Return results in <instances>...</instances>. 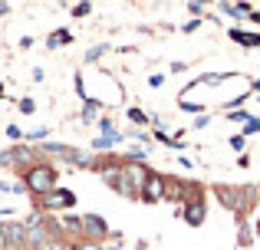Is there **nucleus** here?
I'll list each match as a JSON object with an SVG mask.
<instances>
[{
    "label": "nucleus",
    "mask_w": 260,
    "mask_h": 250,
    "mask_svg": "<svg viewBox=\"0 0 260 250\" xmlns=\"http://www.w3.org/2000/svg\"><path fill=\"white\" fill-rule=\"evenodd\" d=\"M83 224H86V231H89V234H99V237L106 234V221H102V218H86Z\"/></svg>",
    "instance_id": "5"
},
{
    "label": "nucleus",
    "mask_w": 260,
    "mask_h": 250,
    "mask_svg": "<svg viewBox=\"0 0 260 250\" xmlns=\"http://www.w3.org/2000/svg\"><path fill=\"white\" fill-rule=\"evenodd\" d=\"M217 194L224 198V204H228V207H241V198H244V191H228V188H221Z\"/></svg>",
    "instance_id": "4"
},
{
    "label": "nucleus",
    "mask_w": 260,
    "mask_h": 250,
    "mask_svg": "<svg viewBox=\"0 0 260 250\" xmlns=\"http://www.w3.org/2000/svg\"><path fill=\"white\" fill-rule=\"evenodd\" d=\"M70 40V33H53L50 37V46H59V43H66Z\"/></svg>",
    "instance_id": "8"
},
{
    "label": "nucleus",
    "mask_w": 260,
    "mask_h": 250,
    "mask_svg": "<svg viewBox=\"0 0 260 250\" xmlns=\"http://www.w3.org/2000/svg\"><path fill=\"white\" fill-rule=\"evenodd\" d=\"M184 218H188V224H201V221H204V201H188Z\"/></svg>",
    "instance_id": "3"
},
{
    "label": "nucleus",
    "mask_w": 260,
    "mask_h": 250,
    "mask_svg": "<svg viewBox=\"0 0 260 250\" xmlns=\"http://www.w3.org/2000/svg\"><path fill=\"white\" fill-rule=\"evenodd\" d=\"M30 188H33V191H50V188H53V171H50V168H37V171H30Z\"/></svg>",
    "instance_id": "1"
},
{
    "label": "nucleus",
    "mask_w": 260,
    "mask_h": 250,
    "mask_svg": "<svg viewBox=\"0 0 260 250\" xmlns=\"http://www.w3.org/2000/svg\"><path fill=\"white\" fill-rule=\"evenodd\" d=\"M161 194H165V185H161V178H155V174H152V178L145 181V201H158Z\"/></svg>",
    "instance_id": "2"
},
{
    "label": "nucleus",
    "mask_w": 260,
    "mask_h": 250,
    "mask_svg": "<svg viewBox=\"0 0 260 250\" xmlns=\"http://www.w3.org/2000/svg\"><path fill=\"white\" fill-rule=\"evenodd\" d=\"M23 237V231H20L17 224H10V227H4V240H20Z\"/></svg>",
    "instance_id": "7"
},
{
    "label": "nucleus",
    "mask_w": 260,
    "mask_h": 250,
    "mask_svg": "<svg viewBox=\"0 0 260 250\" xmlns=\"http://www.w3.org/2000/svg\"><path fill=\"white\" fill-rule=\"evenodd\" d=\"M73 201H76V198H73L70 191H59V194H53V201H50V204H63V207H70Z\"/></svg>",
    "instance_id": "6"
}]
</instances>
